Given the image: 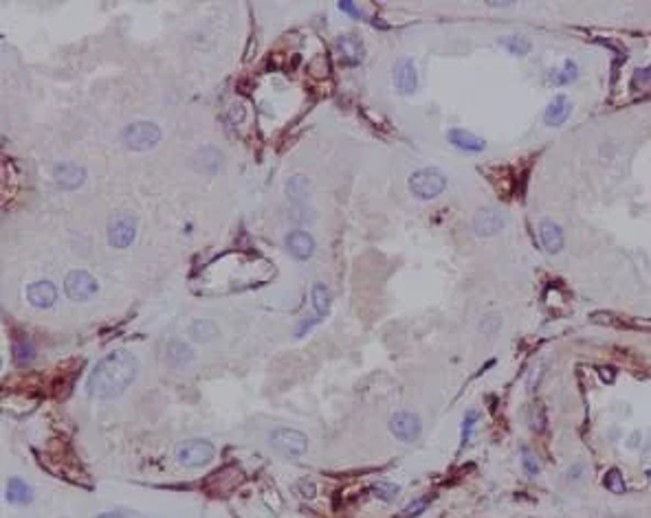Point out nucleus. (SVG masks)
<instances>
[{
  "instance_id": "nucleus-1",
  "label": "nucleus",
  "mask_w": 651,
  "mask_h": 518,
  "mask_svg": "<svg viewBox=\"0 0 651 518\" xmlns=\"http://www.w3.org/2000/svg\"><path fill=\"white\" fill-rule=\"evenodd\" d=\"M134 375L137 358L128 349H117L95 367L91 380H88V393L101 400H112L132 384Z\"/></svg>"
},
{
  "instance_id": "nucleus-2",
  "label": "nucleus",
  "mask_w": 651,
  "mask_h": 518,
  "mask_svg": "<svg viewBox=\"0 0 651 518\" xmlns=\"http://www.w3.org/2000/svg\"><path fill=\"white\" fill-rule=\"evenodd\" d=\"M161 141V127L152 121H134L123 130V143L128 150H152Z\"/></svg>"
},
{
  "instance_id": "nucleus-3",
  "label": "nucleus",
  "mask_w": 651,
  "mask_h": 518,
  "mask_svg": "<svg viewBox=\"0 0 651 518\" xmlns=\"http://www.w3.org/2000/svg\"><path fill=\"white\" fill-rule=\"evenodd\" d=\"M446 187V178L438 170H418L410 176V191L420 200L440 196Z\"/></svg>"
},
{
  "instance_id": "nucleus-4",
  "label": "nucleus",
  "mask_w": 651,
  "mask_h": 518,
  "mask_svg": "<svg viewBox=\"0 0 651 518\" xmlns=\"http://www.w3.org/2000/svg\"><path fill=\"white\" fill-rule=\"evenodd\" d=\"M271 446L288 459L302 457L306 448H309V439L304 433L295 429H277L271 433Z\"/></svg>"
},
{
  "instance_id": "nucleus-5",
  "label": "nucleus",
  "mask_w": 651,
  "mask_h": 518,
  "mask_svg": "<svg viewBox=\"0 0 651 518\" xmlns=\"http://www.w3.org/2000/svg\"><path fill=\"white\" fill-rule=\"evenodd\" d=\"M214 457V444L205 439H187L176 448V461L183 465H205Z\"/></svg>"
},
{
  "instance_id": "nucleus-6",
  "label": "nucleus",
  "mask_w": 651,
  "mask_h": 518,
  "mask_svg": "<svg viewBox=\"0 0 651 518\" xmlns=\"http://www.w3.org/2000/svg\"><path fill=\"white\" fill-rule=\"evenodd\" d=\"M137 233V220L130 213L114 215L108 224V242L114 249H125L130 246Z\"/></svg>"
},
{
  "instance_id": "nucleus-7",
  "label": "nucleus",
  "mask_w": 651,
  "mask_h": 518,
  "mask_svg": "<svg viewBox=\"0 0 651 518\" xmlns=\"http://www.w3.org/2000/svg\"><path fill=\"white\" fill-rule=\"evenodd\" d=\"M64 290H67V296L73 301H86L91 296L97 294V281L93 275L84 273V270H75L64 281Z\"/></svg>"
},
{
  "instance_id": "nucleus-8",
  "label": "nucleus",
  "mask_w": 651,
  "mask_h": 518,
  "mask_svg": "<svg viewBox=\"0 0 651 518\" xmlns=\"http://www.w3.org/2000/svg\"><path fill=\"white\" fill-rule=\"evenodd\" d=\"M390 431L401 442H414L420 435V420L412 411H399L390 420Z\"/></svg>"
},
{
  "instance_id": "nucleus-9",
  "label": "nucleus",
  "mask_w": 651,
  "mask_h": 518,
  "mask_svg": "<svg viewBox=\"0 0 651 518\" xmlns=\"http://www.w3.org/2000/svg\"><path fill=\"white\" fill-rule=\"evenodd\" d=\"M506 224V215L495 209V206H487V209H480L474 215V231L480 238H491L495 233H500Z\"/></svg>"
},
{
  "instance_id": "nucleus-10",
  "label": "nucleus",
  "mask_w": 651,
  "mask_h": 518,
  "mask_svg": "<svg viewBox=\"0 0 651 518\" xmlns=\"http://www.w3.org/2000/svg\"><path fill=\"white\" fill-rule=\"evenodd\" d=\"M286 251L295 259H300V262H306L315 251V240L306 231H293L286 238Z\"/></svg>"
},
{
  "instance_id": "nucleus-11",
  "label": "nucleus",
  "mask_w": 651,
  "mask_h": 518,
  "mask_svg": "<svg viewBox=\"0 0 651 518\" xmlns=\"http://www.w3.org/2000/svg\"><path fill=\"white\" fill-rule=\"evenodd\" d=\"M539 242H541V249L548 255H557L564 249V231H561L559 224H555L553 220H544L539 224Z\"/></svg>"
},
{
  "instance_id": "nucleus-12",
  "label": "nucleus",
  "mask_w": 651,
  "mask_h": 518,
  "mask_svg": "<svg viewBox=\"0 0 651 518\" xmlns=\"http://www.w3.org/2000/svg\"><path fill=\"white\" fill-rule=\"evenodd\" d=\"M394 84L401 90V93L410 95L418 86V75H416V66L412 60H401L394 69Z\"/></svg>"
},
{
  "instance_id": "nucleus-13",
  "label": "nucleus",
  "mask_w": 651,
  "mask_h": 518,
  "mask_svg": "<svg viewBox=\"0 0 651 518\" xmlns=\"http://www.w3.org/2000/svg\"><path fill=\"white\" fill-rule=\"evenodd\" d=\"M27 299L35 307H49L58 299V290L51 281H35L27 288Z\"/></svg>"
},
{
  "instance_id": "nucleus-14",
  "label": "nucleus",
  "mask_w": 651,
  "mask_h": 518,
  "mask_svg": "<svg viewBox=\"0 0 651 518\" xmlns=\"http://www.w3.org/2000/svg\"><path fill=\"white\" fill-rule=\"evenodd\" d=\"M570 112H572L570 99H568L566 95H557L550 103H548L546 114H544V121H546V125H553V127L564 125V123L568 121Z\"/></svg>"
},
{
  "instance_id": "nucleus-15",
  "label": "nucleus",
  "mask_w": 651,
  "mask_h": 518,
  "mask_svg": "<svg viewBox=\"0 0 651 518\" xmlns=\"http://www.w3.org/2000/svg\"><path fill=\"white\" fill-rule=\"evenodd\" d=\"M53 176H55V183L62 189H78L84 185V180H86V172L78 165H58Z\"/></svg>"
},
{
  "instance_id": "nucleus-16",
  "label": "nucleus",
  "mask_w": 651,
  "mask_h": 518,
  "mask_svg": "<svg viewBox=\"0 0 651 518\" xmlns=\"http://www.w3.org/2000/svg\"><path fill=\"white\" fill-rule=\"evenodd\" d=\"M446 139H449L451 145H455L458 150H465V152H482L484 148H487V141H484L482 136L467 132V130H449Z\"/></svg>"
},
{
  "instance_id": "nucleus-17",
  "label": "nucleus",
  "mask_w": 651,
  "mask_h": 518,
  "mask_svg": "<svg viewBox=\"0 0 651 518\" xmlns=\"http://www.w3.org/2000/svg\"><path fill=\"white\" fill-rule=\"evenodd\" d=\"M5 497H7L9 503H14V505H29L31 499H33V492H31V488L27 483L22 481V479L14 476V479H9Z\"/></svg>"
},
{
  "instance_id": "nucleus-18",
  "label": "nucleus",
  "mask_w": 651,
  "mask_h": 518,
  "mask_svg": "<svg viewBox=\"0 0 651 518\" xmlns=\"http://www.w3.org/2000/svg\"><path fill=\"white\" fill-rule=\"evenodd\" d=\"M165 354H168V360H172L174 365H178V367L189 365V362L194 360V349H191L183 341H172L168 345V352H165Z\"/></svg>"
},
{
  "instance_id": "nucleus-19",
  "label": "nucleus",
  "mask_w": 651,
  "mask_h": 518,
  "mask_svg": "<svg viewBox=\"0 0 651 518\" xmlns=\"http://www.w3.org/2000/svg\"><path fill=\"white\" fill-rule=\"evenodd\" d=\"M216 334H218V328H216L214 321H207V319H196L189 328V336L196 343H207Z\"/></svg>"
},
{
  "instance_id": "nucleus-20",
  "label": "nucleus",
  "mask_w": 651,
  "mask_h": 518,
  "mask_svg": "<svg viewBox=\"0 0 651 518\" xmlns=\"http://www.w3.org/2000/svg\"><path fill=\"white\" fill-rule=\"evenodd\" d=\"M339 53L343 55V60H346L348 64H359L361 57H363V46H361L359 40H356V37L346 35V37H341V40H339Z\"/></svg>"
},
{
  "instance_id": "nucleus-21",
  "label": "nucleus",
  "mask_w": 651,
  "mask_h": 518,
  "mask_svg": "<svg viewBox=\"0 0 651 518\" xmlns=\"http://www.w3.org/2000/svg\"><path fill=\"white\" fill-rule=\"evenodd\" d=\"M311 193V180L306 176H293L286 185V196L293 202H304Z\"/></svg>"
},
{
  "instance_id": "nucleus-22",
  "label": "nucleus",
  "mask_w": 651,
  "mask_h": 518,
  "mask_svg": "<svg viewBox=\"0 0 651 518\" xmlns=\"http://www.w3.org/2000/svg\"><path fill=\"white\" fill-rule=\"evenodd\" d=\"M311 299H313V307H315L317 316H319V319L326 316L328 310H330V292H328V288H326V283H322V281L313 283Z\"/></svg>"
},
{
  "instance_id": "nucleus-23",
  "label": "nucleus",
  "mask_w": 651,
  "mask_h": 518,
  "mask_svg": "<svg viewBox=\"0 0 651 518\" xmlns=\"http://www.w3.org/2000/svg\"><path fill=\"white\" fill-rule=\"evenodd\" d=\"M220 154L216 152L214 148H205L202 150L198 157H196V165H198V170H205V172H218V167H220V161H211V159H218Z\"/></svg>"
},
{
  "instance_id": "nucleus-24",
  "label": "nucleus",
  "mask_w": 651,
  "mask_h": 518,
  "mask_svg": "<svg viewBox=\"0 0 651 518\" xmlns=\"http://www.w3.org/2000/svg\"><path fill=\"white\" fill-rule=\"evenodd\" d=\"M504 46L510 51V53H515V55H526V53H530V48H532V44L526 40V37H521V35H510V37H504Z\"/></svg>"
},
{
  "instance_id": "nucleus-25",
  "label": "nucleus",
  "mask_w": 651,
  "mask_h": 518,
  "mask_svg": "<svg viewBox=\"0 0 651 518\" xmlns=\"http://www.w3.org/2000/svg\"><path fill=\"white\" fill-rule=\"evenodd\" d=\"M603 485L609 492H614V494H620V492H625V481H623L620 470H616V468L607 470V474L603 476Z\"/></svg>"
},
{
  "instance_id": "nucleus-26",
  "label": "nucleus",
  "mask_w": 651,
  "mask_h": 518,
  "mask_svg": "<svg viewBox=\"0 0 651 518\" xmlns=\"http://www.w3.org/2000/svg\"><path fill=\"white\" fill-rule=\"evenodd\" d=\"M521 463H524V472H526L528 476H537L539 470H541L537 457H535L532 450H528V448H521Z\"/></svg>"
},
{
  "instance_id": "nucleus-27",
  "label": "nucleus",
  "mask_w": 651,
  "mask_h": 518,
  "mask_svg": "<svg viewBox=\"0 0 651 518\" xmlns=\"http://www.w3.org/2000/svg\"><path fill=\"white\" fill-rule=\"evenodd\" d=\"M372 490H374V494H379L381 499H388V501L399 494V485H394V483H385V481H379Z\"/></svg>"
},
{
  "instance_id": "nucleus-28",
  "label": "nucleus",
  "mask_w": 651,
  "mask_h": 518,
  "mask_svg": "<svg viewBox=\"0 0 651 518\" xmlns=\"http://www.w3.org/2000/svg\"><path fill=\"white\" fill-rule=\"evenodd\" d=\"M476 422H478V413L469 411L467 416H465V420H462V444H467V442H469L471 433H474V426H476Z\"/></svg>"
},
{
  "instance_id": "nucleus-29",
  "label": "nucleus",
  "mask_w": 651,
  "mask_h": 518,
  "mask_svg": "<svg viewBox=\"0 0 651 518\" xmlns=\"http://www.w3.org/2000/svg\"><path fill=\"white\" fill-rule=\"evenodd\" d=\"M427 505H429V499H416L410 508L407 510H403L401 512V518H412V516H418L423 510H427Z\"/></svg>"
},
{
  "instance_id": "nucleus-30",
  "label": "nucleus",
  "mask_w": 651,
  "mask_h": 518,
  "mask_svg": "<svg viewBox=\"0 0 651 518\" xmlns=\"http://www.w3.org/2000/svg\"><path fill=\"white\" fill-rule=\"evenodd\" d=\"M634 86L636 88H645L651 86V69H641L634 73Z\"/></svg>"
},
{
  "instance_id": "nucleus-31",
  "label": "nucleus",
  "mask_w": 651,
  "mask_h": 518,
  "mask_svg": "<svg viewBox=\"0 0 651 518\" xmlns=\"http://www.w3.org/2000/svg\"><path fill=\"white\" fill-rule=\"evenodd\" d=\"M590 321H592V323H598V325H614L616 316L611 314V312H592V314H590Z\"/></svg>"
},
{
  "instance_id": "nucleus-32",
  "label": "nucleus",
  "mask_w": 651,
  "mask_h": 518,
  "mask_svg": "<svg viewBox=\"0 0 651 518\" xmlns=\"http://www.w3.org/2000/svg\"><path fill=\"white\" fill-rule=\"evenodd\" d=\"M548 426V420H546V413L544 411H539V409H535L532 411V429L537 431V433H541L544 429Z\"/></svg>"
},
{
  "instance_id": "nucleus-33",
  "label": "nucleus",
  "mask_w": 651,
  "mask_h": 518,
  "mask_svg": "<svg viewBox=\"0 0 651 518\" xmlns=\"http://www.w3.org/2000/svg\"><path fill=\"white\" fill-rule=\"evenodd\" d=\"M577 75V66H574L572 62H568L566 64V71H561L559 73V80H557V84H568V82H572V77Z\"/></svg>"
},
{
  "instance_id": "nucleus-34",
  "label": "nucleus",
  "mask_w": 651,
  "mask_h": 518,
  "mask_svg": "<svg viewBox=\"0 0 651 518\" xmlns=\"http://www.w3.org/2000/svg\"><path fill=\"white\" fill-rule=\"evenodd\" d=\"M319 321V316H313V319H304L302 323H300V328L295 330V336H304L309 330H313V325Z\"/></svg>"
},
{
  "instance_id": "nucleus-35",
  "label": "nucleus",
  "mask_w": 651,
  "mask_h": 518,
  "mask_svg": "<svg viewBox=\"0 0 651 518\" xmlns=\"http://www.w3.org/2000/svg\"><path fill=\"white\" fill-rule=\"evenodd\" d=\"M33 354V347L29 345V343H20L18 347H16V356L20 358V360H24V358H29Z\"/></svg>"
},
{
  "instance_id": "nucleus-36",
  "label": "nucleus",
  "mask_w": 651,
  "mask_h": 518,
  "mask_svg": "<svg viewBox=\"0 0 651 518\" xmlns=\"http://www.w3.org/2000/svg\"><path fill=\"white\" fill-rule=\"evenodd\" d=\"M339 7L346 11V14H350V16H354V18H361V11L356 9V5H352V3H339Z\"/></svg>"
},
{
  "instance_id": "nucleus-37",
  "label": "nucleus",
  "mask_w": 651,
  "mask_h": 518,
  "mask_svg": "<svg viewBox=\"0 0 651 518\" xmlns=\"http://www.w3.org/2000/svg\"><path fill=\"white\" fill-rule=\"evenodd\" d=\"M598 375H603V380L605 382H611L616 378V371L614 369H609V367H598Z\"/></svg>"
},
{
  "instance_id": "nucleus-38",
  "label": "nucleus",
  "mask_w": 651,
  "mask_h": 518,
  "mask_svg": "<svg viewBox=\"0 0 651 518\" xmlns=\"http://www.w3.org/2000/svg\"><path fill=\"white\" fill-rule=\"evenodd\" d=\"M229 112H232V123H240L242 121V112H245V110H242V106H234Z\"/></svg>"
},
{
  "instance_id": "nucleus-39",
  "label": "nucleus",
  "mask_w": 651,
  "mask_h": 518,
  "mask_svg": "<svg viewBox=\"0 0 651 518\" xmlns=\"http://www.w3.org/2000/svg\"><path fill=\"white\" fill-rule=\"evenodd\" d=\"M97 518H125V516H121L117 512H106V514H99Z\"/></svg>"
}]
</instances>
